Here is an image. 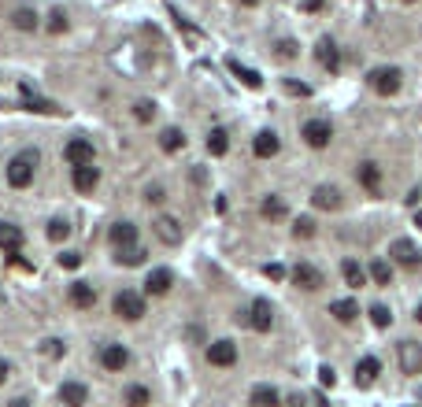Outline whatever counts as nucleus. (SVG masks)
Instances as JSON below:
<instances>
[{"instance_id":"2eb2a0df","label":"nucleus","mask_w":422,"mask_h":407,"mask_svg":"<svg viewBox=\"0 0 422 407\" xmlns=\"http://www.w3.org/2000/svg\"><path fill=\"white\" fill-rule=\"evenodd\" d=\"M278 149H282V141H278V134H274V130H259L256 141H252V152L259 156V160H274V156H278Z\"/></svg>"},{"instance_id":"6ab92c4d","label":"nucleus","mask_w":422,"mask_h":407,"mask_svg":"<svg viewBox=\"0 0 422 407\" xmlns=\"http://www.w3.org/2000/svg\"><path fill=\"white\" fill-rule=\"evenodd\" d=\"M108 237L115 244V252H118V248H134L137 244V226H134V222H115V226L108 230Z\"/></svg>"},{"instance_id":"3c124183","label":"nucleus","mask_w":422,"mask_h":407,"mask_svg":"<svg viewBox=\"0 0 422 407\" xmlns=\"http://www.w3.org/2000/svg\"><path fill=\"white\" fill-rule=\"evenodd\" d=\"M8 407H30V400H26V396H15V400H11Z\"/></svg>"},{"instance_id":"58836bf2","label":"nucleus","mask_w":422,"mask_h":407,"mask_svg":"<svg viewBox=\"0 0 422 407\" xmlns=\"http://www.w3.org/2000/svg\"><path fill=\"white\" fill-rule=\"evenodd\" d=\"M63 30H67V15L56 8V11L48 15V34H63Z\"/></svg>"},{"instance_id":"6e6d98bb","label":"nucleus","mask_w":422,"mask_h":407,"mask_svg":"<svg viewBox=\"0 0 422 407\" xmlns=\"http://www.w3.org/2000/svg\"><path fill=\"white\" fill-rule=\"evenodd\" d=\"M407 4H411V0H407Z\"/></svg>"},{"instance_id":"603ef678","label":"nucleus","mask_w":422,"mask_h":407,"mask_svg":"<svg viewBox=\"0 0 422 407\" xmlns=\"http://www.w3.org/2000/svg\"><path fill=\"white\" fill-rule=\"evenodd\" d=\"M315 407H329V403H326V396H322V392H315Z\"/></svg>"},{"instance_id":"a211bd4d","label":"nucleus","mask_w":422,"mask_h":407,"mask_svg":"<svg viewBox=\"0 0 422 407\" xmlns=\"http://www.w3.org/2000/svg\"><path fill=\"white\" fill-rule=\"evenodd\" d=\"M170 285H175V274H170L167 267H160V270H152L149 278H144V293L149 296H167Z\"/></svg>"},{"instance_id":"2f4dec72","label":"nucleus","mask_w":422,"mask_h":407,"mask_svg":"<svg viewBox=\"0 0 422 407\" xmlns=\"http://www.w3.org/2000/svg\"><path fill=\"white\" fill-rule=\"evenodd\" d=\"M230 71H233L237 78H241V82H245L248 89H259V85H263L259 71H252V67H241V63H237V60H230Z\"/></svg>"},{"instance_id":"423d86ee","label":"nucleus","mask_w":422,"mask_h":407,"mask_svg":"<svg viewBox=\"0 0 422 407\" xmlns=\"http://www.w3.org/2000/svg\"><path fill=\"white\" fill-rule=\"evenodd\" d=\"M63 160H67L71 167H86V163H93V160H97L93 141H89V137H71V141H67V149H63Z\"/></svg>"},{"instance_id":"f257e3e1","label":"nucleus","mask_w":422,"mask_h":407,"mask_svg":"<svg viewBox=\"0 0 422 407\" xmlns=\"http://www.w3.org/2000/svg\"><path fill=\"white\" fill-rule=\"evenodd\" d=\"M34 170H37V152H34V149L11 156V163H8V186H11V189L34 186Z\"/></svg>"},{"instance_id":"4c0bfd02","label":"nucleus","mask_w":422,"mask_h":407,"mask_svg":"<svg viewBox=\"0 0 422 407\" xmlns=\"http://www.w3.org/2000/svg\"><path fill=\"white\" fill-rule=\"evenodd\" d=\"M152 115H156V108H152L149 100H137V104H134V119H137V123H152Z\"/></svg>"},{"instance_id":"09e8293b","label":"nucleus","mask_w":422,"mask_h":407,"mask_svg":"<svg viewBox=\"0 0 422 407\" xmlns=\"http://www.w3.org/2000/svg\"><path fill=\"white\" fill-rule=\"evenodd\" d=\"M326 0H300V11H322Z\"/></svg>"},{"instance_id":"5701e85b","label":"nucleus","mask_w":422,"mask_h":407,"mask_svg":"<svg viewBox=\"0 0 422 407\" xmlns=\"http://www.w3.org/2000/svg\"><path fill=\"white\" fill-rule=\"evenodd\" d=\"M381 374V363L374 356H363L360 363H355V385H374Z\"/></svg>"},{"instance_id":"6e6552de","label":"nucleus","mask_w":422,"mask_h":407,"mask_svg":"<svg viewBox=\"0 0 422 407\" xmlns=\"http://www.w3.org/2000/svg\"><path fill=\"white\" fill-rule=\"evenodd\" d=\"M389 256H393V263H400V267H407V270H415V267L422 263L418 244H415V241H407V237L393 241V244H389Z\"/></svg>"},{"instance_id":"e433bc0d","label":"nucleus","mask_w":422,"mask_h":407,"mask_svg":"<svg viewBox=\"0 0 422 407\" xmlns=\"http://www.w3.org/2000/svg\"><path fill=\"white\" fill-rule=\"evenodd\" d=\"M371 322L378 326V330H386V326L393 322V315H389V308H386V304H374V308H371Z\"/></svg>"},{"instance_id":"c85d7f7f","label":"nucleus","mask_w":422,"mask_h":407,"mask_svg":"<svg viewBox=\"0 0 422 407\" xmlns=\"http://www.w3.org/2000/svg\"><path fill=\"white\" fill-rule=\"evenodd\" d=\"M144 259H149V252H144V248H118V252H115V263L118 267H141L144 263Z\"/></svg>"},{"instance_id":"aec40b11","label":"nucleus","mask_w":422,"mask_h":407,"mask_svg":"<svg viewBox=\"0 0 422 407\" xmlns=\"http://www.w3.org/2000/svg\"><path fill=\"white\" fill-rule=\"evenodd\" d=\"M60 400L67 403V407H86L89 403V389L82 382H63L60 385Z\"/></svg>"},{"instance_id":"f03ea898","label":"nucleus","mask_w":422,"mask_h":407,"mask_svg":"<svg viewBox=\"0 0 422 407\" xmlns=\"http://www.w3.org/2000/svg\"><path fill=\"white\" fill-rule=\"evenodd\" d=\"M115 315L126 322H141L144 319V296L134 293V289H123V293H115Z\"/></svg>"},{"instance_id":"a878e982","label":"nucleus","mask_w":422,"mask_h":407,"mask_svg":"<svg viewBox=\"0 0 422 407\" xmlns=\"http://www.w3.org/2000/svg\"><path fill=\"white\" fill-rule=\"evenodd\" d=\"M329 315H334L337 322H355L360 319V304H355V300H334V304H329Z\"/></svg>"},{"instance_id":"37998d69","label":"nucleus","mask_w":422,"mask_h":407,"mask_svg":"<svg viewBox=\"0 0 422 407\" xmlns=\"http://www.w3.org/2000/svg\"><path fill=\"white\" fill-rule=\"evenodd\" d=\"M60 267H67V270L82 267V256H78V252H63V256H60Z\"/></svg>"},{"instance_id":"bb28decb","label":"nucleus","mask_w":422,"mask_h":407,"mask_svg":"<svg viewBox=\"0 0 422 407\" xmlns=\"http://www.w3.org/2000/svg\"><path fill=\"white\" fill-rule=\"evenodd\" d=\"M341 278H345L348 289H363L367 285V270L355 263V259H345V263H341Z\"/></svg>"},{"instance_id":"c756f323","label":"nucleus","mask_w":422,"mask_h":407,"mask_svg":"<svg viewBox=\"0 0 422 407\" xmlns=\"http://www.w3.org/2000/svg\"><path fill=\"white\" fill-rule=\"evenodd\" d=\"M207 152L211 156H226L230 152V137H226V130H222V126H215L207 134Z\"/></svg>"},{"instance_id":"1a4fd4ad","label":"nucleus","mask_w":422,"mask_h":407,"mask_svg":"<svg viewBox=\"0 0 422 407\" xmlns=\"http://www.w3.org/2000/svg\"><path fill=\"white\" fill-rule=\"evenodd\" d=\"M207 363L211 366H233L237 363V345H233V340H226V337L211 340V345H207Z\"/></svg>"},{"instance_id":"9d476101","label":"nucleus","mask_w":422,"mask_h":407,"mask_svg":"<svg viewBox=\"0 0 422 407\" xmlns=\"http://www.w3.org/2000/svg\"><path fill=\"white\" fill-rule=\"evenodd\" d=\"M71 181H74V189L78 193H93L97 186H100V170H97V163H86V167H71Z\"/></svg>"},{"instance_id":"9b49d317","label":"nucleus","mask_w":422,"mask_h":407,"mask_svg":"<svg viewBox=\"0 0 422 407\" xmlns=\"http://www.w3.org/2000/svg\"><path fill=\"white\" fill-rule=\"evenodd\" d=\"M293 282H297L300 289H308V293H315V289H322V285H326L322 270H319V267H311V263H297V267H293Z\"/></svg>"},{"instance_id":"c03bdc74","label":"nucleus","mask_w":422,"mask_h":407,"mask_svg":"<svg viewBox=\"0 0 422 407\" xmlns=\"http://www.w3.org/2000/svg\"><path fill=\"white\" fill-rule=\"evenodd\" d=\"M263 274H267L271 282H282L285 278V267L282 263H267V267H263Z\"/></svg>"},{"instance_id":"4468645a","label":"nucleus","mask_w":422,"mask_h":407,"mask_svg":"<svg viewBox=\"0 0 422 407\" xmlns=\"http://www.w3.org/2000/svg\"><path fill=\"white\" fill-rule=\"evenodd\" d=\"M0 248H4V256H19L22 252V230L15 222H0Z\"/></svg>"},{"instance_id":"f8f14e48","label":"nucleus","mask_w":422,"mask_h":407,"mask_svg":"<svg viewBox=\"0 0 422 407\" xmlns=\"http://www.w3.org/2000/svg\"><path fill=\"white\" fill-rule=\"evenodd\" d=\"M67 300L78 308V311H89L97 304V289L89 285V282H71V289H67Z\"/></svg>"},{"instance_id":"c9c22d12","label":"nucleus","mask_w":422,"mask_h":407,"mask_svg":"<svg viewBox=\"0 0 422 407\" xmlns=\"http://www.w3.org/2000/svg\"><path fill=\"white\" fill-rule=\"evenodd\" d=\"M67 233H71V222L67 219H52L48 222V241H67Z\"/></svg>"},{"instance_id":"ea45409f","label":"nucleus","mask_w":422,"mask_h":407,"mask_svg":"<svg viewBox=\"0 0 422 407\" xmlns=\"http://www.w3.org/2000/svg\"><path fill=\"white\" fill-rule=\"evenodd\" d=\"M293 233H297V237H311V233H315V222H311V219H297Z\"/></svg>"},{"instance_id":"f704fd0d","label":"nucleus","mask_w":422,"mask_h":407,"mask_svg":"<svg viewBox=\"0 0 422 407\" xmlns=\"http://www.w3.org/2000/svg\"><path fill=\"white\" fill-rule=\"evenodd\" d=\"M371 282H374V285H393V263H386V259H374V263H371Z\"/></svg>"},{"instance_id":"de8ad7c7","label":"nucleus","mask_w":422,"mask_h":407,"mask_svg":"<svg viewBox=\"0 0 422 407\" xmlns=\"http://www.w3.org/2000/svg\"><path fill=\"white\" fill-rule=\"evenodd\" d=\"M319 382H322V385H334V382H337L334 366H319Z\"/></svg>"},{"instance_id":"412c9836","label":"nucleus","mask_w":422,"mask_h":407,"mask_svg":"<svg viewBox=\"0 0 422 407\" xmlns=\"http://www.w3.org/2000/svg\"><path fill=\"white\" fill-rule=\"evenodd\" d=\"M315 56H319V63H322V67H326L329 74H337V71H341V52H337V45L329 41V37H322V41H319Z\"/></svg>"},{"instance_id":"7c9ffc66","label":"nucleus","mask_w":422,"mask_h":407,"mask_svg":"<svg viewBox=\"0 0 422 407\" xmlns=\"http://www.w3.org/2000/svg\"><path fill=\"white\" fill-rule=\"evenodd\" d=\"M123 403H126V407H149V403H152V392L144 389V385H130V389L123 392Z\"/></svg>"},{"instance_id":"49530a36","label":"nucleus","mask_w":422,"mask_h":407,"mask_svg":"<svg viewBox=\"0 0 422 407\" xmlns=\"http://www.w3.org/2000/svg\"><path fill=\"white\" fill-rule=\"evenodd\" d=\"M144 200H149V204H163L167 196H163V189H160V186H149V189H144Z\"/></svg>"},{"instance_id":"393cba45","label":"nucleus","mask_w":422,"mask_h":407,"mask_svg":"<svg viewBox=\"0 0 422 407\" xmlns=\"http://www.w3.org/2000/svg\"><path fill=\"white\" fill-rule=\"evenodd\" d=\"M248 403H252V407H278L282 403V392L274 389V385H256L252 396H248Z\"/></svg>"},{"instance_id":"79ce46f5","label":"nucleus","mask_w":422,"mask_h":407,"mask_svg":"<svg viewBox=\"0 0 422 407\" xmlns=\"http://www.w3.org/2000/svg\"><path fill=\"white\" fill-rule=\"evenodd\" d=\"M293 56H297V41H289V37L278 41V60H293Z\"/></svg>"},{"instance_id":"72a5a7b5","label":"nucleus","mask_w":422,"mask_h":407,"mask_svg":"<svg viewBox=\"0 0 422 407\" xmlns=\"http://www.w3.org/2000/svg\"><path fill=\"white\" fill-rule=\"evenodd\" d=\"M263 219H271V222H278V219H285V200L282 196H267V200H263Z\"/></svg>"},{"instance_id":"39448f33","label":"nucleus","mask_w":422,"mask_h":407,"mask_svg":"<svg viewBox=\"0 0 422 407\" xmlns=\"http://www.w3.org/2000/svg\"><path fill=\"white\" fill-rule=\"evenodd\" d=\"M100 366L111 374H123L130 366V352L126 345H118V340H108V345H100Z\"/></svg>"},{"instance_id":"a19ab883","label":"nucleus","mask_w":422,"mask_h":407,"mask_svg":"<svg viewBox=\"0 0 422 407\" xmlns=\"http://www.w3.org/2000/svg\"><path fill=\"white\" fill-rule=\"evenodd\" d=\"M63 352H67V345H63V340H56V337H52V340H45V356H52V359H56V356H63Z\"/></svg>"},{"instance_id":"f3484780","label":"nucleus","mask_w":422,"mask_h":407,"mask_svg":"<svg viewBox=\"0 0 422 407\" xmlns=\"http://www.w3.org/2000/svg\"><path fill=\"white\" fill-rule=\"evenodd\" d=\"M355 178H360V186L371 193V196H381V167L378 163H360V170H355Z\"/></svg>"},{"instance_id":"dca6fc26","label":"nucleus","mask_w":422,"mask_h":407,"mask_svg":"<svg viewBox=\"0 0 422 407\" xmlns=\"http://www.w3.org/2000/svg\"><path fill=\"white\" fill-rule=\"evenodd\" d=\"M400 371L404 374H418L422 371V348L415 345V340H400Z\"/></svg>"},{"instance_id":"ddd939ff","label":"nucleus","mask_w":422,"mask_h":407,"mask_svg":"<svg viewBox=\"0 0 422 407\" xmlns=\"http://www.w3.org/2000/svg\"><path fill=\"white\" fill-rule=\"evenodd\" d=\"M152 230H156V237H160L163 244H182V226H178V219H170V215H160L152 222Z\"/></svg>"},{"instance_id":"cd10ccee","label":"nucleus","mask_w":422,"mask_h":407,"mask_svg":"<svg viewBox=\"0 0 422 407\" xmlns=\"http://www.w3.org/2000/svg\"><path fill=\"white\" fill-rule=\"evenodd\" d=\"M160 149L170 152V156L182 152V149H186V134H182V130H175V126H167L163 134H160Z\"/></svg>"},{"instance_id":"7ed1b4c3","label":"nucleus","mask_w":422,"mask_h":407,"mask_svg":"<svg viewBox=\"0 0 422 407\" xmlns=\"http://www.w3.org/2000/svg\"><path fill=\"white\" fill-rule=\"evenodd\" d=\"M371 89L374 93H381V97H393V93H400V85H404V74H400V67H378V71H371Z\"/></svg>"},{"instance_id":"5fc2aeb1","label":"nucleus","mask_w":422,"mask_h":407,"mask_svg":"<svg viewBox=\"0 0 422 407\" xmlns=\"http://www.w3.org/2000/svg\"><path fill=\"white\" fill-rule=\"evenodd\" d=\"M415 319H418V322H422V304H418V311H415Z\"/></svg>"},{"instance_id":"473e14b6","label":"nucleus","mask_w":422,"mask_h":407,"mask_svg":"<svg viewBox=\"0 0 422 407\" xmlns=\"http://www.w3.org/2000/svg\"><path fill=\"white\" fill-rule=\"evenodd\" d=\"M11 26H15V30H37V11H30V8L11 11Z\"/></svg>"},{"instance_id":"8fccbe9b","label":"nucleus","mask_w":422,"mask_h":407,"mask_svg":"<svg viewBox=\"0 0 422 407\" xmlns=\"http://www.w3.org/2000/svg\"><path fill=\"white\" fill-rule=\"evenodd\" d=\"M8 374H11V366H8L4 359H0V385H4V382H8Z\"/></svg>"},{"instance_id":"0eeeda50","label":"nucleus","mask_w":422,"mask_h":407,"mask_svg":"<svg viewBox=\"0 0 422 407\" xmlns=\"http://www.w3.org/2000/svg\"><path fill=\"white\" fill-rule=\"evenodd\" d=\"M245 322L252 326L256 333H267L271 326H274V308L267 304V300H252V304H248V311H245Z\"/></svg>"},{"instance_id":"a18cd8bd","label":"nucleus","mask_w":422,"mask_h":407,"mask_svg":"<svg viewBox=\"0 0 422 407\" xmlns=\"http://www.w3.org/2000/svg\"><path fill=\"white\" fill-rule=\"evenodd\" d=\"M285 89H289V93H293V97H311V89H308L304 82H293V78H289V82H285Z\"/></svg>"},{"instance_id":"4be33fe9","label":"nucleus","mask_w":422,"mask_h":407,"mask_svg":"<svg viewBox=\"0 0 422 407\" xmlns=\"http://www.w3.org/2000/svg\"><path fill=\"white\" fill-rule=\"evenodd\" d=\"M19 89H22V97H26V104H22L26 111H37V115H56V111H60V108H56V104H52V100H45V97H37V93H34V89L26 85V82H22Z\"/></svg>"},{"instance_id":"b1692460","label":"nucleus","mask_w":422,"mask_h":407,"mask_svg":"<svg viewBox=\"0 0 422 407\" xmlns=\"http://www.w3.org/2000/svg\"><path fill=\"white\" fill-rule=\"evenodd\" d=\"M311 204L322 207V212H337V207H341V193L334 186H319V189L311 193Z\"/></svg>"},{"instance_id":"20e7f679","label":"nucleus","mask_w":422,"mask_h":407,"mask_svg":"<svg viewBox=\"0 0 422 407\" xmlns=\"http://www.w3.org/2000/svg\"><path fill=\"white\" fill-rule=\"evenodd\" d=\"M300 137H304L308 149H326V144L334 141V126H329L326 119H308L304 126H300Z\"/></svg>"},{"instance_id":"864d4df0","label":"nucleus","mask_w":422,"mask_h":407,"mask_svg":"<svg viewBox=\"0 0 422 407\" xmlns=\"http://www.w3.org/2000/svg\"><path fill=\"white\" fill-rule=\"evenodd\" d=\"M237 4H241V8H256L259 0H237Z\"/></svg>"}]
</instances>
